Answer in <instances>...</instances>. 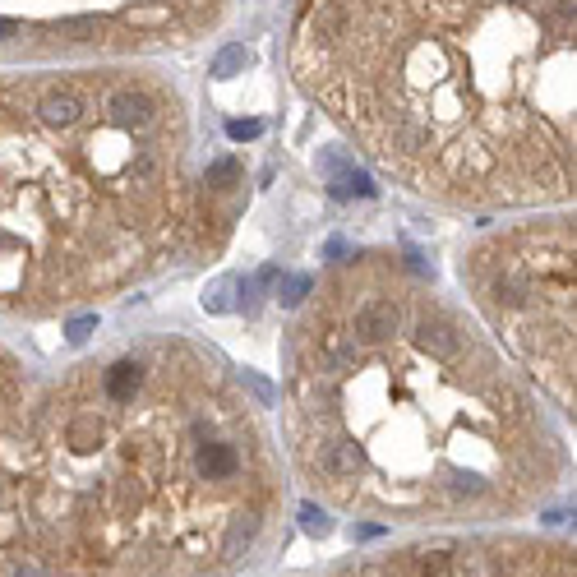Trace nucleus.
Segmentation results:
<instances>
[{
    "label": "nucleus",
    "mask_w": 577,
    "mask_h": 577,
    "mask_svg": "<svg viewBox=\"0 0 577 577\" xmlns=\"http://www.w3.org/2000/svg\"><path fill=\"white\" fill-rule=\"evenodd\" d=\"M231 0H0V70L153 61L204 42Z\"/></svg>",
    "instance_id": "39448f33"
},
{
    "label": "nucleus",
    "mask_w": 577,
    "mask_h": 577,
    "mask_svg": "<svg viewBox=\"0 0 577 577\" xmlns=\"http://www.w3.org/2000/svg\"><path fill=\"white\" fill-rule=\"evenodd\" d=\"M310 577H577V545L522 531H430Z\"/></svg>",
    "instance_id": "423d86ee"
},
{
    "label": "nucleus",
    "mask_w": 577,
    "mask_h": 577,
    "mask_svg": "<svg viewBox=\"0 0 577 577\" xmlns=\"http://www.w3.org/2000/svg\"><path fill=\"white\" fill-rule=\"evenodd\" d=\"M245 204L153 61L0 70V314L65 319L217 259Z\"/></svg>",
    "instance_id": "7ed1b4c3"
},
{
    "label": "nucleus",
    "mask_w": 577,
    "mask_h": 577,
    "mask_svg": "<svg viewBox=\"0 0 577 577\" xmlns=\"http://www.w3.org/2000/svg\"><path fill=\"white\" fill-rule=\"evenodd\" d=\"M457 277L531 388L577 425V208L481 231L457 259Z\"/></svg>",
    "instance_id": "20e7f679"
},
{
    "label": "nucleus",
    "mask_w": 577,
    "mask_h": 577,
    "mask_svg": "<svg viewBox=\"0 0 577 577\" xmlns=\"http://www.w3.org/2000/svg\"><path fill=\"white\" fill-rule=\"evenodd\" d=\"M282 430L305 490L379 527L494 531L564 481L531 379L476 310L393 250L333 264L296 310Z\"/></svg>",
    "instance_id": "f257e3e1"
},
{
    "label": "nucleus",
    "mask_w": 577,
    "mask_h": 577,
    "mask_svg": "<svg viewBox=\"0 0 577 577\" xmlns=\"http://www.w3.org/2000/svg\"><path fill=\"white\" fill-rule=\"evenodd\" d=\"M282 513L254 388L204 342L148 333L33 388L0 577H245Z\"/></svg>",
    "instance_id": "f03ea898"
},
{
    "label": "nucleus",
    "mask_w": 577,
    "mask_h": 577,
    "mask_svg": "<svg viewBox=\"0 0 577 577\" xmlns=\"http://www.w3.org/2000/svg\"><path fill=\"white\" fill-rule=\"evenodd\" d=\"M573 10H577V0H573Z\"/></svg>",
    "instance_id": "6e6552de"
},
{
    "label": "nucleus",
    "mask_w": 577,
    "mask_h": 577,
    "mask_svg": "<svg viewBox=\"0 0 577 577\" xmlns=\"http://www.w3.org/2000/svg\"><path fill=\"white\" fill-rule=\"evenodd\" d=\"M28 407H33V379L24 374L14 351L0 347V527L10 513L14 476H19V457H24Z\"/></svg>",
    "instance_id": "0eeeda50"
}]
</instances>
